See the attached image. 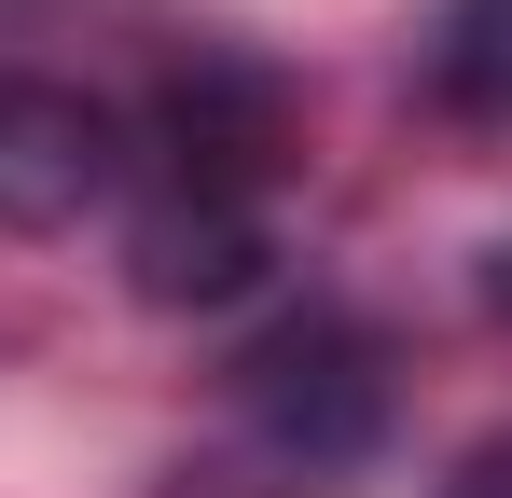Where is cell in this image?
I'll return each instance as SVG.
<instances>
[{"mask_svg":"<svg viewBox=\"0 0 512 498\" xmlns=\"http://www.w3.org/2000/svg\"><path fill=\"white\" fill-rule=\"evenodd\" d=\"M291 180V83L250 56L180 70L125 125V208H139V291L153 305H222L263 277V208Z\"/></svg>","mask_w":512,"mask_h":498,"instance_id":"obj_1","label":"cell"},{"mask_svg":"<svg viewBox=\"0 0 512 498\" xmlns=\"http://www.w3.org/2000/svg\"><path fill=\"white\" fill-rule=\"evenodd\" d=\"M111 194H125V111H97L70 83H0V222L70 236Z\"/></svg>","mask_w":512,"mask_h":498,"instance_id":"obj_2","label":"cell"},{"mask_svg":"<svg viewBox=\"0 0 512 498\" xmlns=\"http://www.w3.org/2000/svg\"><path fill=\"white\" fill-rule=\"evenodd\" d=\"M429 97L471 111V125H512V0H443V28H429Z\"/></svg>","mask_w":512,"mask_h":498,"instance_id":"obj_3","label":"cell"},{"mask_svg":"<svg viewBox=\"0 0 512 498\" xmlns=\"http://www.w3.org/2000/svg\"><path fill=\"white\" fill-rule=\"evenodd\" d=\"M499 305H512V277H499Z\"/></svg>","mask_w":512,"mask_h":498,"instance_id":"obj_4","label":"cell"}]
</instances>
